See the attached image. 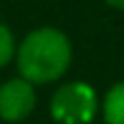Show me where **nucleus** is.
I'll return each mask as SVG.
<instances>
[{"label": "nucleus", "mask_w": 124, "mask_h": 124, "mask_svg": "<svg viewBox=\"0 0 124 124\" xmlns=\"http://www.w3.org/2000/svg\"><path fill=\"white\" fill-rule=\"evenodd\" d=\"M74 60V46L67 32L55 25H39L30 30L16 44V62L18 76L30 80L32 85L58 83L69 71Z\"/></svg>", "instance_id": "1"}, {"label": "nucleus", "mask_w": 124, "mask_h": 124, "mask_svg": "<svg viewBox=\"0 0 124 124\" xmlns=\"http://www.w3.org/2000/svg\"><path fill=\"white\" fill-rule=\"evenodd\" d=\"M103 124H124V80L113 83L101 97Z\"/></svg>", "instance_id": "4"}, {"label": "nucleus", "mask_w": 124, "mask_h": 124, "mask_svg": "<svg viewBox=\"0 0 124 124\" xmlns=\"http://www.w3.org/2000/svg\"><path fill=\"white\" fill-rule=\"evenodd\" d=\"M48 113L55 124H92L101 113V99L87 80H69L53 92Z\"/></svg>", "instance_id": "2"}, {"label": "nucleus", "mask_w": 124, "mask_h": 124, "mask_svg": "<svg viewBox=\"0 0 124 124\" xmlns=\"http://www.w3.org/2000/svg\"><path fill=\"white\" fill-rule=\"evenodd\" d=\"M37 108V85L23 76L5 80L0 85V120L7 124L25 122Z\"/></svg>", "instance_id": "3"}, {"label": "nucleus", "mask_w": 124, "mask_h": 124, "mask_svg": "<svg viewBox=\"0 0 124 124\" xmlns=\"http://www.w3.org/2000/svg\"><path fill=\"white\" fill-rule=\"evenodd\" d=\"M14 53H16V39H14L12 30L0 21V69L14 60Z\"/></svg>", "instance_id": "5"}, {"label": "nucleus", "mask_w": 124, "mask_h": 124, "mask_svg": "<svg viewBox=\"0 0 124 124\" xmlns=\"http://www.w3.org/2000/svg\"><path fill=\"white\" fill-rule=\"evenodd\" d=\"M103 2H106L108 7L117 9V12H124V0H103Z\"/></svg>", "instance_id": "6"}]
</instances>
